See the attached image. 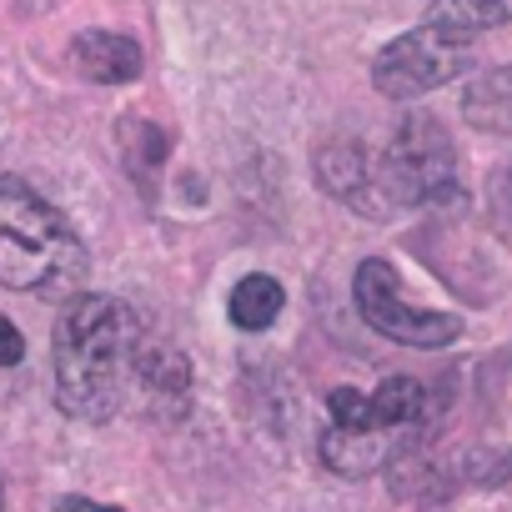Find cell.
<instances>
[{
  "label": "cell",
  "instance_id": "cell-9",
  "mask_svg": "<svg viewBox=\"0 0 512 512\" xmlns=\"http://www.w3.org/2000/svg\"><path fill=\"white\" fill-rule=\"evenodd\" d=\"M136 382L151 392V397H171V402H186L191 392V362L176 342L166 337H146L141 332V347H136Z\"/></svg>",
  "mask_w": 512,
  "mask_h": 512
},
{
  "label": "cell",
  "instance_id": "cell-13",
  "mask_svg": "<svg viewBox=\"0 0 512 512\" xmlns=\"http://www.w3.org/2000/svg\"><path fill=\"white\" fill-rule=\"evenodd\" d=\"M467 116L477 126H512V66L507 71H492V76H477L462 96Z\"/></svg>",
  "mask_w": 512,
  "mask_h": 512
},
{
  "label": "cell",
  "instance_id": "cell-8",
  "mask_svg": "<svg viewBox=\"0 0 512 512\" xmlns=\"http://www.w3.org/2000/svg\"><path fill=\"white\" fill-rule=\"evenodd\" d=\"M412 442V437H392V432H347V427H327L322 432V462L337 477H367L377 467H387V457Z\"/></svg>",
  "mask_w": 512,
  "mask_h": 512
},
{
  "label": "cell",
  "instance_id": "cell-15",
  "mask_svg": "<svg viewBox=\"0 0 512 512\" xmlns=\"http://www.w3.org/2000/svg\"><path fill=\"white\" fill-rule=\"evenodd\" d=\"M26 357V337L16 332V322L0 317V367H16Z\"/></svg>",
  "mask_w": 512,
  "mask_h": 512
},
{
  "label": "cell",
  "instance_id": "cell-11",
  "mask_svg": "<svg viewBox=\"0 0 512 512\" xmlns=\"http://www.w3.org/2000/svg\"><path fill=\"white\" fill-rule=\"evenodd\" d=\"M116 141H121V161H126L131 181L146 196H156V176L166 166V136H161V126H151L146 116H126L116 126Z\"/></svg>",
  "mask_w": 512,
  "mask_h": 512
},
{
  "label": "cell",
  "instance_id": "cell-16",
  "mask_svg": "<svg viewBox=\"0 0 512 512\" xmlns=\"http://www.w3.org/2000/svg\"><path fill=\"white\" fill-rule=\"evenodd\" d=\"M51 512H126V507H106V502H96V497H61Z\"/></svg>",
  "mask_w": 512,
  "mask_h": 512
},
{
  "label": "cell",
  "instance_id": "cell-14",
  "mask_svg": "<svg viewBox=\"0 0 512 512\" xmlns=\"http://www.w3.org/2000/svg\"><path fill=\"white\" fill-rule=\"evenodd\" d=\"M467 482H482V487H502L507 482V472H512V457L507 452H472V457H462V467H457Z\"/></svg>",
  "mask_w": 512,
  "mask_h": 512
},
{
  "label": "cell",
  "instance_id": "cell-3",
  "mask_svg": "<svg viewBox=\"0 0 512 512\" xmlns=\"http://www.w3.org/2000/svg\"><path fill=\"white\" fill-rule=\"evenodd\" d=\"M377 191L392 196V206H432L457 196V146L437 116H402L377 166Z\"/></svg>",
  "mask_w": 512,
  "mask_h": 512
},
{
  "label": "cell",
  "instance_id": "cell-6",
  "mask_svg": "<svg viewBox=\"0 0 512 512\" xmlns=\"http://www.w3.org/2000/svg\"><path fill=\"white\" fill-rule=\"evenodd\" d=\"M71 61H76V71H81L86 81H96V86H126V81H136L141 66H146L141 46H136L131 36H121V31H81V36L71 41Z\"/></svg>",
  "mask_w": 512,
  "mask_h": 512
},
{
  "label": "cell",
  "instance_id": "cell-12",
  "mask_svg": "<svg viewBox=\"0 0 512 512\" xmlns=\"http://www.w3.org/2000/svg\"><path fill=\"white\" fill-rule=\"evenodd\" d=\"M282 307H287V292H282V282L267 277V272L241 277V282L231 287V302H226V312H231V322H236L241 332H267V327L282 317Z\"/></svg>",
  "mask_w": 512,
  "mask_h": 512
},
{
  "label": "cell",
  "instance_id": "cell-4",
  "mask_svg": "<svg viewBox=\"0 0 512 512\" xmlns=\"http://www.w3.org/2000/svg\"><path fill=\"white\" fill-rule=\"evenodd\" d=\"M357 312L372 332H382L387 342H402V347H447L462 337V322L452 312H427V307H412L397 287V272L382 262V256H367V262L357 267Z\"/></svg>",
  "mask_w": 512,
  "mask_h": 512
},
{
  "label": "cell",
  "instance_id": "cell-5",
  "mask_svg": "<svg viewBox=\"0 0 512 512\" xmlns=\"http://www.w3.org/2000/svg\"><path fill=\"white\" fill-rule=\"evenodd\" d=\"M467 66V41L437 31V26H417L407 36H397L392 46L377 51L372 61V86L387 96V101H417L437 86H447L452 76H462Z\"/></svg>",
  "mask_w": 512,
  "mask_h": 512
},
{
  "label": "cell",
  "instance_id": "cell-2",
  "mask_svg": "<svg viewBox=\"0 0 512 512\" xmlns=\"http://www.w3.org/2000/svg\"><path fill=\"white\" fill-rule=\"evenodd\" d=\"M91 272L76 226L21 176H0V287L71 302Z\"/></svg>",
  "mask_w": 512,
  "mask_h": 512
},
{
  "label": "cell",
  "instance_id": "cell-10",
  "mask_svg": "<svg viewBox=\"0 0 512 512\" xmlns=\"http://www.w3.org/2000/svg\"><path fill=\"white\" fill-rule=\"evenodd\" d=\"M422 21L457 36V41H472L482 31L512 26V0H432Z\"/></svg>",
  "mask_w": 512,
  "mask_h": 512
},
{
  "label": "cell",
  "instance_id": "cell-1",
  "mask_svg": "<svg viewBox=\"0 0 512 512\" xmlns=\"http://www.w3.org/2000/svg\"><path fill=\"white\" fill-rule=\"evenodd\" d=\"M141 317L106 292H76L56 317V402L76 422H111L136 382Z\"/></svg>",
  "mask_w": 512,
  "mask_h": 512
},
{
  "label": "cell",
  "instance_id": "cell-7",
  "mask_svg": "<svg viewBox=\"0 0 512 512\" xmlns=\"http://www.w3.org/2000/svg\"><path fill=\"white\" fill-rule=\"evenodd\" d=\"M317 181H322L327 196H337L347 206H362V211H372L367 196H382L377 191V176L367 166V151L357 141H347V136H332L327 146H317Z\"/></svg>",
  "mask_w": 512,
  "mask_h": 512
}]
</instances>
